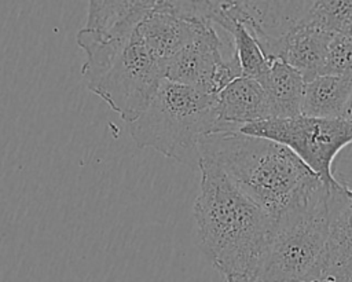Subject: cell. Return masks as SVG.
<instances>
[{"instance_id":"5b68a950","label":"cell","mask_w":352,"mask_h":282,"mask_svg":"<svg viewBox=\"0 0 352 282\" xmlns=\"http://www.w3.org/2000/svg\"><path fill=\"white\" fill-rule=\"evenodd\" d=\"M330 186H323L274 219L270 241L253 279L301 282L324 268Z\"/></svg>"},{"instance_id":"8fae6325","label":"cell","mask_w":352,"mask_h":282,"mask_svg":"<svg viewBox=\"0 0 352 282\" xmlns=\"http://www.w3.org/2000/svg\"><path fill=\"white\" fill-rule=\"evenodd\" d=\"M270 107V118H292L301 114L305 80L298 70L274 61L260 80Z\"/></svg>"},{"instance_id":"44dd1931","label":"cell","mask_w":352,"mask_h":282,"mask_svg":"<svg viewBox=\"0 0 352 282\" xmlns=\"http://www.w3.org/2000/svg\"><path fill=\"white\" fill-rule=\"evenodd\" d=\"M345 271H346V274L349 275V278L352 279V264H351V265H349V267H348Z\"/></svg>"},{"instance_id":"ffe728a7","label":"cell","mask_w":352,"mask_h":282,"mask_svg":"<svg viewBox=\"0 0 352 282\" xmlns=\"http://www.w3.org/2000/svg\"><path fill=\"white\" fill-rule=\"evenodd\" d=\"M345 195L349 198V201L352 202V188H349V187H346L345 186Z\"/></svg>"},{"instance_id":"ba28073f","label":"cell","mask_w":352,"mask_h":282,"mask_svg":"<svg viewBox=\"0 0 352 282\" xmlns=\"http://www.w3.org/2000/svg\"><path fill=\"white\" fill-rule=\"evenodd\" d=\"M311 3V1H309ZM309 10V8H308ZM333 33L315 25L307 17L278 43L275 61H282L301 73L305 83L322 76Z\"/></svg>"},{"instance_id":"8992f818","label":"cell","mask_w":352,"mask_h":282,"mask_svg":"<svg viewBox=\"0 0 352 282\" xmlns=\"http://www.w3.org/2000/svg\"><path fill=\"white\" fill-rule=\"evenodd\" d=\"M239 132L286 146L326 184L337 180L331 173L333 160L338 151L352 143V122L344 118H318L304 114L257 121L243 125Z\"/></svg>"},{"instance_id":"30bf717a","label":"cell","mask_w":352,"mask_h":282,"mask_svg":"<svg viewBox=\"0 0 352 282\" xmlns=\"http://www.w3.org/2000/svg\"><path fill=\"white\" fill-rule=\"evenodd\" d=\"M352 264V202L338 180L329 191V237L324 267L346 270Z\"/></svg>"},{"instance_id":"9c48e42d","label":"cell","mask_w":352,"mask_h":282,"mask_svg":"<svg viewBox=\"0 0 352 282\" xmlns=\"http://www.w3.org/2000/svg\"><path fill=\"white\" fill-rule=\"evenodd\" d=\"M217 113L221 132L268 120V99L261 83L243 76L232 80L217 94Z\"/></svg>"},{"instance_id":"7c38bea8","label":"cell","mask_w":352,"mask_h":282,"mask_svg":"<svg viewBox=\"0 0 352 282\" xmlns=\"http://www.w3.org/2000/svg\"><path fill=\"white\" fill-rule=\"evenodd\" d=\"M352 98V81L337 76H318L305 83L301 114L318 118H344Z\"/></svg>"},{"instance_id":"4fadbf2b","label":"cell","mask_w":352,"mask_h":282,"mask_svg":"<svg viewBox=\"0 0 352 282\" xmlns=\"http://www.w3.org/2000/svg\"><path fill=\"white\" fill-rule=\"evenodd\" d=\"M227 14L228 22L224 30L232 37V54L238 59L242 76L260 81L268 72L271 62L265 58L264 52L261 51L253 36L249 33V30L230 14L228 1Z\"/></svg>"},{"instance_id":"5bb4252c","label":"cell","mask_w":352,"mask_h":282,"mask_svg":"<svg viewBox=\"0 0 352 282\" xmlns=\"http://www.w3.org/2000/svg\"><path fill=\"white\" fill-rule=\"evenodd\" d=\"M308 19L333 34L342 33L352 23V0L311 1Z\"/></svg>"},{"instance_id":"3957f363","label":"cell","mask_w":352,"mask_h":282,"mask_svg":"<svg viewBox=\"0 0 352 282\" xmlns=\"http://www.w3.org/2000/svg\"><path fill=\"white\" fill-rule=\"evenodd\" d=\"M199 155L219 165L230 180L272 219L326 186L286 146L239 131L206 136L201 143Z\"/></svg>"},{"instance_id":"52a82bcc","label":"cell","mask_w":352,"mask_h":282,"mask_svg":"<svg viewBox=\"0 0 352 282\" xmlns=\"http://www.w3.org/2000/svg\"><path fill=\"white\" fill-rule=\"evenodd\" d=\"M221 48L223 40L214 25L194 21L190 37L166 66V78L217 95L232 80L242 77L235 55L226 59Z\"/></svg>"},{"instance_id":"d6986e66","label":"cell","mask_w":352,"mask_h":282,"mask_svg":"<svg viewBox=\"0 0 352 282\" xmlns=\"http://www.w3.org/2000/svg\"><path fill=\"white\" fill-rule=\"evenodd\" d=\"M341 34H345V36H348V37H351L352 39V23L341 33Z\"/></svg>"},{"instance_id":"ac0fdd59","label":"cell","mask_w":352,"mask_h":282,"mask_svg":"<svg viewBox=\"0 0 352 282\" xmlns=\"http://www.w3.org/2000/svg\"><path fill=\"white\" fill-rule=\"evenodd\" d=\"M227 282H258L256 279H252V278H242V276H238V278H228L226 279Z\"/></svg>"},{"instance_id":"277c9868","label":"cell","mask_w":352,"mask_h":282,"mask_svg":"<svg viewBox=\"0 0 352 282\" xmlns=\"http://www.w3.org/2000/svg\"><path fill=\"white\" fill-rule=\"evenodd\" d=\"M129 132L139 147L198 166L202 140L221 132L217 95L164 78Z\"/></svg>"},{"instance_id":"2e32d148","label":"cell","mask_w":352,"mask_h":282,"mask_svg":"<svg viewBox=\"0 0 352 282\" xmlns=\"http://www.w3.org/2000/svg\"><path fill=\"white\" fill-rule=\"evenodd\" d=\"M301 282H352L345 270L337 267H324L318 274Z\"/></svg>"},{"instance_id":"9a60e30c","label":"cell","mask_w":352,"mask_h":282,"mask_svg":"<svg viewBox=\"0 0 352 282\" xmlns=\"http://www.w3.org/2000/svg\"><path fill=\"white\" fill-rule=\"evenodd\" d=\"M337 76L352 81V39L345 34H334L327 50L322 76Z\"/></svg>"},{"instance_id":"7a4b0ae2","label":"cell","mask_w":352,"mask_h":282,"mask_svg":"<svg viewBox=\"0 0 352 282\" xmlns=\"http://www.w3.org/2000/svg\"><path fill=\"white\" fill-rule=\"evenodd\" d=\"M198 168L201 182L194 219L201 249L226 279H253L270 241L274 219L213 161L199 158Z\"/></svg>"},{"instance_id":"6da1fadb","label":"cell","mask_w":352,"mask_h":282,"mask_svg":"<svg viewBox=\"0 0 352 282\" xmlns=\"http://www.w3.org/2000/svg\"><path fill=\"white\" fill-rule=\"evenodd\" d=\"M153 3L131 0L118 14L77 33V44L87 55L81 67L87 87L129 124L166 78V65L150 51L136 29Z\"/></svg>"},{"instance_id":"e0dca14e","label":"cell","mask_w":352,"mask_h":282,"mask_svg":"<svg viewBox=\"0 0 352 282\" xmlns=\"http://www.w3.org/2000/svg\"><path fill=\"white\" fill-rule=\"evenodd\" d=\"M344 120L352 122V98H351V100H349V103H348V106H346V109H345Z\"/></svg>"}]
</instances>
